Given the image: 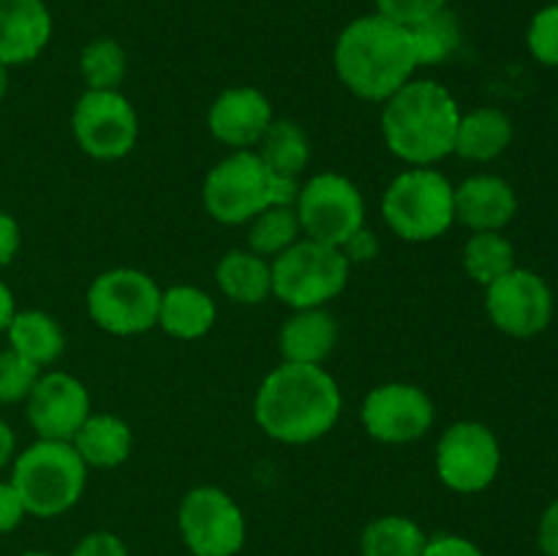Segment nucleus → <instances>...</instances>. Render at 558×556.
Segmentation results:
<instances>
[{"mask_svg":"<svg viewBox=\"0 0 558 556\" xmlns=\"http://www.w3.org/2000/svg\"><path fill=\"white\" fill-rule=\"evenodd\" d=\"M343 392L325 365L287 363L262 379L254 398V418L281 445H311L336 428Z\"/></svg>","mask_w":558,"mask_h":556,"instance_id":"obj_1","label":"nucleus"},{"mask_svg":"<svg viewBox=\"0 0 558 556\" xmlns=\"http://www.w3.org/2000/svg\"><path fill=\"white\" fill-rule=\"evenodd\" d=\"M332 65L347 90L379 104L414 80L420 69L412 31L381 14L357 16L338 33Z\"/></svg>","mask_w":558,"mask_h":556,"instance_id":"obj_2","label":"nucleus"},{"mask_svg":"<svg viewBox=\"0 0 558 556\" xmlns=\"http://www.w3.org/2000/svg\"><path fill=\"white\" fill-rule=\"evenodd\" d=\"M456 96L436 80H409L381 109V136L409 167H434L456 153L461 123Z\"/></svg>","mask_w":558,"mask_h":556,"instance_id":"obj_3","label":"nucleus"},{"mask_svg":"<svg viewBox=\"0 0 558 556\" xmlns=\"http://www.w3.org/2000/svg\"><path fill=\"white\" fill-rule=\"evenodd\" d=\"M300 183L272 172L256 150H232L207 172L202 202L213 221L238 227L272 205H294Z\"/></svg>","mask_w":558,"mask_h":556,"instance_id":"obj_4","label":"nucleus"},{"mask_svg":"<svg viewBox=\"0 0 558 556\" xmlns=\"http://www.w3.org/2000/svg\"><path fill=\"white\" fill-rule=\"evenodd\" d=\"M11 485L27 516L58 518L82 499L87 467L71 442L36 439L11 461Z\"/></svg>","mask_w":558,"mask_h":556,"instance_id":"obj_5","label":"nucleus"},{"mask_svg":"<svg viewBox=\"0 0 558 556\" xmlns=\"http://www.w3.org/2000/svg\"><path fill=\"white\" fill-rule=\"evenodd\" d=\"M381 216L401 240L428 243L456 223V185L434 167L407 169L387 185Z\"/></svg>","mask_w":558,"mask_h":556,"instance_id":"obj_6","label":"nucleus"},{"mask_svg":"<svg viewBox=\"0 0 558 556\" xmlns=\"http://www.w3.org/2000/svg\"><path fill=\"white\" fill-rule=\"evenodd\" d=\"M272 265V294L289 309H325L347 289L349 262L336 245L300 238Z\"/></svg>","mask_w":558,"mask_h":556,"instance_id":"obj_7","label":"nucleus"},{"mask_svg":"<svg viewBox=\"0 0 558 556\" xmlns=\"http://www.w3.org/2000/svg\"><path fill=\"white\" fill-rule=\"evenodd\" d=\"M161 292L156 278L136 267H112L87 287V314L112 336H140L158 327Z\"/></svg>","mask_w":558,"mask_h":556,"instance_id":"obj_8","label":"nucleus"},{"mask_svg":"<svg viewBox=\"0 0 558 556\" xmlns=\"http://www.w3.org/2000/svg\"><path fill=\"white\" fill-rule=\"evenodd\" d=\"M303 238L341 249L365 227V200L357 185L338 172H319L305 180L294 200Z\"/></svg>","mask_w":558,"mask_h":556,"instance_id":"obj_9","label":"nucleus"},{"mask_svg":"<svg viewBox=\"0 0 558 556\" xmlns=\"http://www.w3.org/2000/svg\"><path fill=\"white\" fill-rule=\"evenodd\" d=\"M180 537L194 556H234L245 545V516L216 485H196L178 510Z\"/></svg>","mask_w":558,"mask_h":556,"instance_id":"obj_10","label":"nucleus"},{"mask_svg":"<svg viewBox=\"0 0 558 556\" xmlns=\"http://www.w3.org/2000/svg\"><path fill=\"white\" fill-rule=\"evenodd\" d=\"M71 131L85 156L118 161L134 150L140 118L120 90H85L71 112Z\"/></svg>","mask_w":558,"mask_h":556,"instance_id":"obj_11","label":"nucleus"},{"mask_svg":"<svg viewBox=\"0 0 558 556\" xmlns=\"http://www.w3.org/2000/svg\"><path fill=\"white\" fill-rule=\"evenodd\" d=\"M501 469V445L477 420L452 423L436 442V474L456 494H480Z\"/></svg>","mask_w":558,"mask_h":556,"instance_id":"obj_12","label":"nucleus"},{"mask_svg":"<svg viewBox=\"0 0 558 556\" xmlns=\"http://www.w3.org/2000/svg\"><path fill=\"white\" fill-rule=\"evenodd\" d=\"M485 311L507 336L532 338L554 319V292L539 273L512 267L485 287Z\"/></svg>","mask_w":558,"mask_h":556,"instance_id":"obj_13","label":"nucleus"},{"mask_svg":"<svg viewBox=\"0 0 558 556\" xmlns=\"http://www.w3.org/2000/svg\"><path fill=\"white\" fill-rule=\"evenodd\" d=\"M360 420L371 439L385 445H409L428 434L436 420V407L423 387L387 382L365 396Z\"/></svg>","mask_w":558,"mask_h":556,"instance_id":"obj_14","label":"nucleus"},{"mask_svg":"<svg viewBox=\"0 0 558 556\" xmlns=\"http://www.w3.org/2000/svg\"><path fill=\"white\" fill-rule=\"evenodd\" d=\"M25 414L38 439L71 442L90 418V392L76 376L49 371L38 376L25 401Z\"/></svg>","mask_w":558,"mask_h":556,"instance_id":"obj_15","label":"nucleus"},{"mask_svg":"<svg viewBox=\"0 0 558 556\" xmlns=\"http://www.w3.org/2000/svg\"><path fill=\"white\" fill-rule=\"evenodd\" d=\"M276 120L270 98L256 87H227L207 112V129L232 150H256Z\"/></svg>","mask_w":558,"mask_h":556,"instance_id":"obj_16","label":"nucleus"},{"mask_svg":"<svg viewBox=\"0 0 558 556\" xmlns=\"http://www.w3.org/2000/svg\"><path fill=\"white\" fill-rule=\"evenodd\" d=\"M52 38V14L44 0H0V63H33Z\"/></svg>","mask_w":558,"mask_h":556,"instance_id":"obj_17","label":"nucleus"},{"mask_svg":"<svg viewBox=\"0 0 558 556\" xmlns=\"http://www.w3.org/2000/svg\"><path fill=\"white\" fill-rule=\"evenodd\" d=\"M515 213V189L499 174H472L456 185V221L472 232H501Z\"/></svg>","mask_w":558,"mask_h":556,"instance_id":"obj_18","label":"nucleus"},{"mask_svg":"<svg viewBox=\"0 0 558 556\" xmlns=\"http://www.w3.org/2000/svg\"><path fill=\"white\" fill-rule=\"evenodd\" d=\"M338 343V322L327 309H300L283 322L278 349L287 363L322 365Z\"/></svg>","mask_w":558,"mask_h":556,"instance_id":"obj_19","label":"nucleus"},{"mask_svg":"<svg viewBox=\"0 0 558 556\" xmlns=\"http://www.w3.org/2000/svg\"><path fill=\"white\" fill-rule=\"evenodd\" d=\"M216 300L199 287L174 283L163 289L158 305V327L178 341H196L205 338L216 325Z\"/></svg>","mask_w":558,"mask_h":556,"instance_id":"obj_20","label":"nucleus"},{"mask_svg":"<svg viewBox=\"0 0 558 556\" xmlns=\"http://www.w3.org/2000/svg\"><path fill=\"white\" fill-rule=\"evenodd\" d=\"M71 445L80 452L87 469H114L129 461L134 436H131L129 423L118 414L90 412V418L82 423Z\"/></svg>","mask_w":558,"mask_h":556,"instance_id":"obj_21","label":"nucleus"},{"mask_svg":"<svg viewBox=\"0 0 558 556\" xmlns=\"http://www.w3.org/2000/svg\"><path fill=\"white\" fill-rule=\"evenodd\" d=\"M216 283L232 303L259 305L272 294V265L248 249H234L218 259Z\"/></svg>","mask_w":558,"mask_h":556,"instance_id":"obj_22","label":"nucleus"},{"mask_svg":"<svg viewBox=\"0 0 558 556\" xmlns=\"http://www.w3.org/2000/svg\"><path fill=\"white\" fill-rule=\"evenodd\" d=\"M512 120L510 114L496 107H480L461 114L456 134V153L466 161L488 164L499 158L512 145Z\"/></svg>","mask_w":558,"mask_h":556,"instance_id":"obj_23","label":"nucleus"},{"mask_svg":"<svg viewBox=\"0 0 558 556\" xmlns=\"http://www.w3.org/2000/svg\"><path fill=\"white\" fill-rule=\"evenodd\" d=\"M5 338H9V349H14L16 354L31 360L38 368L54 363L65 349V336L58 319L49 316L47 311L36 309L16 311L14 319L9 322Z\"/></svg>","mask_w":558,"mask_h":556,"instance_id":"obj_24","label":"nucleus"},{"mask_svg":"<svg viewBox=\"0 0 558 556\" xmlns=\"http://www.w3.org/2000/svg\"><path fill=\"white\" fill-rule=\"evenodd\" d=\"M256 153L276 174L298 180L311 161V142L294 120L278 118L267 125Z\"/></svg>","mask_w":558,"mask_h":556,"instance_id":"obj_25","label":"nucleus"},{"mask_svg":"<svg viewBox=\"0 0 558 556\" xmlns=\"http://www.w3.org/2000/svg\"><path fill=\"white\" fill-rule=\"evenodd\" d=\"M425 537L423 527L407 516L374 518L363 529L360 551L363 556H423Z\"/></svg>","mask_w":558,"mask_h":556,"instance_id":"obj_26","label":"nucleus"},{"mask_svg":"<svg viewBox=\"0 0 558 556\" xmlns=\"http://www.w3.org/2000/svg\"><path fill=\"white\" fill-rule=\"evenodd\" d=\"M515 265V245L501 232H474L463 245V270L480 287L510 273Z\"/></svg>","mask_w":558,"mask_h":556,"instance_id":"obj_27","label":"nucleus"},{"mask_svg":"<svg viewBox=\"0 0 558 556\" xmlns=\"http://www.w3.org/2000/svg\"><path fill=\"white\" fill-rule=\"evenodd\" d=\"M248 223V251L265 256V259H276L278 254H283L289 245L303 238L294 205L267 207L259 216L251 218Z\"/></svg>","mask_w":558,"mask_h":556,"instance_id":"obj_28","label":"nucleus"},{"mask_svg":"<svg viewBox=\"0 0 558 556\" xmlns=\"http://www.w3.org/2000/svg\"><path fill=\"white\" fill-rule=\"evenodd\" d=\"M80 71L87 82V90H120L129 71V55L120 41L98 36L82 49Z\"/></svg>","mask_w":558,"mask_h":556,"instance_id":"obj_29","label":"nucleus"},{"mask_svg":"<svg viewBox=\"0 0 558 556\" xmlns=\"http://www.w3.org/2000/svg\"><path fill=\"white\" fill-rule=\"evenodd\" d=\"M412 31L414 52H417L420 65H441L458 52L461 47V22L450 9L439 11L430 20L420 22V25L409 27Z\"/></svg>","mask_w":558,"mask_h":556,"instance_id":"obj_30","label":"nucleus"},{"mask_svg":"<svg viewBox=\"0 0 558 556\" xmlns=\"http://www.w3.org/2000/svg\"><path fill=\"white\" fill-rule=\"evenodd\" d=\"M41 368L16 354L14 349H0V403L27 401Z\"/></svg>","mask_w":558,"mask_h":556,"instance_id":"obj_31","label":"nucleus"},{"mask_svg":"<svg viewBox=\"0 0 558 556\" xmlns=\"http://www.w3.org/2000/svg\"><path fill=\"white\" fill-rule=\"evenodd\" d=\"M529 52L537 63L558 69V3L545 5L532 16L526 31Z\"/></svg>","mask_w":558,"mask_h":556,"instance_id":"obj_32","label":"nucleus"},{"mask_svg":"<svg viewBox=\"0 0 558 556\" xmlns=\"http://www.w3.org/2000/svg\"><path fill=\"white\" fill-rule=\"evenodd\" d=\"M376 14L401 27H414L439 11L450 9V0H374Z\"/></svg>","mask_w":558,"mask_h":556,"instance_id":"obj_33","label":"nucleus"},{"mask_svg":"<svg viewBox=\"0 0 558 556\" xmlns=\"http://www.w3.org/2000/svg\"><path fill=\"white\" fill-rule=\"evenodd\" d=\"M71 556H129L123 540L112 532H90L74 545Z\"/></svg>","mask_w":558,"mask_h":556,"instance_id":"obj_34","label":"nucleus"},{"mask_svg":"<svg viewBox=\"0 0 558 556\" xmlns=\"http://www.w3.org/2000/svg\"><path fill=\"white\" fill-rule=\"evenodd\" d=\"M25 516L27 510L22 505V496L16 494L11 480H0V534L14 532Z\"/></svg>","mask_w":558,"mask_h":556,"instance_id":"obj_35","label":"nucleus"},{"mask_svg":"<svg viewBox=\"0 0 558 556\" xmlns=\"http://www.w3.org/2000/svg\"><path fill=\"white\" fill-rule=\"evenodd\" d=\"M423 556H485L472 540L461 537V534H439L425 543Z\"/></svg>","mask_w":558,"mask_h":556,"instance_id":"obj_36","label":"nucleus"},{"mask_svg":"<svg viewBox=\"0 0 558 556\" xmlns=\"http://www.w3.org/2000/svg\"><path fill=\"white\" fill-rule=\"evenodd\" d=\"M341 251L349 265H354V262H374L379 256V238L368 227H363L341 245Z\"/></svg>","mask_w":558,"mask_h":556,"instance_id":"obj_37","label":"nucleus"},{"mask_svg":"<svg viewBox=\"0 0 558 556\" xmlns=\"http://www.w3.org/2000/svg\"><path fill=\"white\" fill-rule=\"evenodd\" d=\"M22 245V229L11 213L0 210V270L16 259Z\"/></svg>","mask_w":558,"mask_h":556,"instance_id":"obj_38","label":"nucleus"},{"mask_svg":"<svg viewBox=\"0 0 558 556\" xmlns=\"http://www.w3.org/2000/svg\"><path fill=\"white\" fill-rule=\"evenodd\" d=\"M537 540H539V551H543L545 556H558V499L550 501L548 510H545L543 518H539Z\"/></svg>","mask_w":558,"mask_h":556,"instance_id":"obj_39","label":"nucleus"},{"mask_svg":"<svg viewBox=\"0 0 558 556\" xmlns=\"http://www.w3.org/2000/svg\"><path fill=\"white\" fill-rule=\"evenodd\" d=\"M16 314V300H14V292L9 289V283L0 278V336H3L5 330H9V322L14 319Z\"/></svg>","mask_w":558,"mask_h":556,"instance_id":"obj_40","label":"nucleus"},{"mask_svg":"<svg viewBox=\"0 0 558 556\" xmlns=\"http://www.w3.org/2000/svg\"><path fill=\"white\" fill-rule=\"evenodd\" d=\"M16 456V436L11 431V425L0 418V469L9 467Z\"/></svg>","mask_w":558,"mask_h":556,"instance_id":"obj_41","label":"nucleus"},{"mask_svg":"<svg viewBox=\"0 0 558 556\" xmlns=\"http://www.w3.org/2000/svg\"><path fill=\"white\" fill-rule=\"evenodd\" d=\"M5 93H9V65L0 63V101L5 98Z\"/></svg>","mask_w":558,"mask_h":556,"instance_id":"obj_42","label":"nucleus"},{"mask_svg":"<svg viewBox=\"0 0 558 556\" xmlns=\"http://www.w3.org/2000/svg\"><path fill=\"white\" fill-rule=\"evenodd\" d=\"M20 556H54V554H47V551H25V554Z\"/></svg>","mask_w":558,"mask_h":556,"instance_id":"obj_43","label":"nucleus"},{"mask_svg":"<svg viewBox=\"0 0 558 556\" xmlns=\"http://www.w3.org/2000/svg\"><path fill=\"white\" fill-rule=\"evenodd\" d=\"M556 3H558V0H556Z\"/></svg>","mask_w":558,"mask_h":556,"instance_id":"obj_44","label":"nucleus"}]
</instances>
